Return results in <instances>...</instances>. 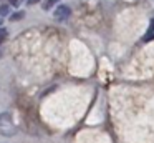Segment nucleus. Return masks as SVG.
I'll return each mask as SVG.
<instances>
[{
	"label": "nucleus",
	"instance_id": "nucleus-3",
	"mask_svg": "<svg viewBox=\"0 0 154 143\" xmlns=\"http://www.w3.org/2000/svg\"><path fill=\"white\" fill-rule=\"evenodd\" d=\"M23 17H25V12H22V10H20V12H15V13H12V22H17V20H22V18H23Z\"/></svg>",
	"mask_w": 154,
	"mask_h": 143
},
{
	"label": "nucleus",
	"instance_id": "nucleus-7",
	"mask_svg": "<svg viewBox=\"0 0 154 143\" xmlns=\"http://www.w3.org/2000/svg\"><path fill=\"white\" fill-rule=\"evenodd\" d=\"M8 3H10V5H14V7H18V5H22V3H23V0H8Z\"/></svg>",
	"mask_w": 154,
	"mask_h": 143
},
{
	"label": "nucleus",
	"instance_id": "nucleus-4",
	"mask_svg": "<svg viewBox=\"0 0 154 143\" xmlns=\"http://www.w3.org/2000/svg\"><path fill=\"white\" fill-rule=\"evenodd\" d=\"M5 38H7V30H5V28H0V45L5 42Z\"/></svg>",
	"mask_w": 154,
	"mask_h": 143
},
{
	"label": "nucleus",
	"instance_id": "nucleus-6",
	"mask_svg": "<svg viewBox=\"0 0 154 143\" xmlns=\"http://www.w3.org/2000/svg\"><path fill=\"white\" fill-rule=\"evenodd\" d=\"M151 33H154V18H151L149 28H147V35H151ZM147 35H146V37H147Z\"/></svg>",
	"mask_w": 154,
	"mask_h": 143
},
{
	"label": "nucleus",
	"instance_id": "nucleus-2",
	"mask_svg": "<svg viewBox=\"0 0 154 143\" xmlns=\"http://www.w3.org/2000/svg\"><path fill=\"white\" fill-rule=\"evenodd\" d=\"M58 2H60V0H45V3L42 7H43V10H50L51 7H53L55 3H58Z\"/></svg>",
	"mask_w": 154,
	"mask_h": 143
},
{
	"label": "nucleus",
	"instance_id": "nucleus-8",
	"mask_svg": "<svg viewBox=\"0 0 154 143\" xmlns=\"http://www.w3.org/2000/svg\"><path fill=\"white\" fill-rule=\"evenodd\" d=\"M40 2V0H28V3H30V5H33V3H38Z\"/></svg>",
	"mask_w": 154,
	"mask_h": 143
},
{
	"label": "nucleus",
	"instance_id": "nucleus-1",
	"mask_svg": "<svg viewBox=\"0 0 154 143\" xmlns=\"http://www.w3.org/2000/svg\"><path fill=\"white\" fill-rule=\"evenodd\" d=\"M71 15V8L68 5H58L57 10H55V18L58 20V22H65V20H68Z\"/></svg>",
	"mask_w": 154,
	"mask_h": 143
},
{
	"label": "nucleus",
	"instance_id": "nucleus-5",
	"mask_svg": "<svg viewBox=\"0 0 154 143\" xmlns=\"http://www.w3.org/2000/svg\"><path fill=\"white\" fill-rule=\"evenodd\" d=\"M0 15H8V5H2L0 7Z\"/></svg>",
	"mask_w": 154,
	"mask_h": 143
}]
</instances>
